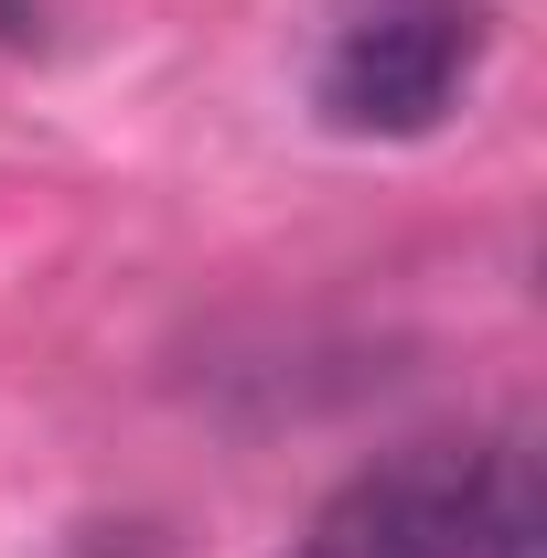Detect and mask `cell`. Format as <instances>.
Listing matches in <instances>:
<instances>
[{
  "mask_svg": "<svg viewBox=\"0 0 547 558\" xmlns=\"http://www.w3.org/2000/svg\"><path fill=\"white\" fill-rule=\"evenodd\" d=\"M301 558H537L526 440H409L312 515Z\"/></svg>",
  "mask_w": 547,
  "mask_h": 558,
  "instance_id": "6da1fadb",
  "label": "cell"
},
{
  "mask_svg": "<svg viewBox=\"0 0 547 558\" xmlns=\"http://www.w3.org/2000/svg\"><path fill=\"white\" fill-rule=\"evenodd\" d=\"M483 65V0H354L323 44V119L354 140H418Z\"/></svg>",
  "mask_w": 547,
  "mask_h": 558,
  "instance_id": "7a4b0ae2",
  "label": "cell"
},
{
  "mask_svg": "<svg viewBox=\"0 0 547 558\" xmlns=\"http://www.w3.org/2000/svg\"><path fill=\"white\" fill-rule=\"evenodd\" d=\"M290 558H301V548H290Z\"/></svg>",
  "mask_w": 547,
  "mask_h": 558,
  "instance_id": "3957f363",
  "label": "cell"
}]
</instances>
